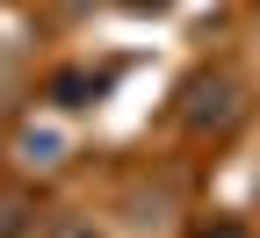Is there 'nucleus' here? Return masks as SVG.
<instances>
[{"instance_id": "obj_3", "label": "nucleus", "mask_w": 260, "mask_h": 238, "mask_svg": "<svg viewBox=\"0 0 260 238\" xmlns=\"http://www.w3.org/2000/svg\"><path fill=\"white\" fill-rule=\"evenodd\" d=\"M109 80H116V65H102V73H94V65H65L44 94L58 101V109H94V101L109 94Z\"/></svg>"}, {"instance_id": "obj_2", "label": "nucleus", "mask_w": 260, "mask_h": 238, "mask_svg": "<svg viewBox=\"0 0 260 238\" xmlns=\"http://www.w3.org/2000/svg\"><path fill=\"white\" fill-rule=\"evenodd\" d=\"M65 159H73V138H65L58 123H22L15 130V166L22 174H58Z\"/></svg>"}, {"instance_id": "obj_1", "label": "nucleus", "mask_w": 260, "mask_h": 238, "mask_svg": "<svg viewBox=\"0 0 260 238\" xmlns=\"http://www.w3.org/2000/svg\"><path fill=\"white\" fill-rule=\"evenodd\" d=\"M253 116V87L232 73V65H203V73H188L181 94H174V123L188 130L195 145H224L239 138Z\"/></svg>"}, {"instance_id": "obj_6", "label": "nucleus", "mask_w": 260, "mask_h": 238, "mask_svg": "<svg viewBox=\"0 0 260 238\" xmlns=\"http://www.w3.org/2000/svg\"><path fill=\"white\" fill-rule=\"evenodd\" d=\"M51 238H102V231H94V217H58Z\"/></svg>"}, {"instance_id": "obj_4", "label": "nucleus", "mask_w": 260, "mask_h": 238, "mask_svg": "<svg viewBox=\"0 0 260 238\" xmlns=\"http://www.w3.org/2000/svg\"><path fill=\"white\" fill-rule=\"evenodd\" d=\"M37 195L29 188H0V238H37Z\"/></svg>"}, {"instance_id": "obj_7", "label": "nucleus", "mask_w": 260, "mask_h": 238, "mask_svg": "<svg viewBox=\"0 0 260 238\" xmlns=\"http://www.w3.org/2000/svg\"><path fill=\"white\" fill-rule=\"evenodd\" d=\"M123 8H130V15H145V8H152V15H167L174 0H123Z\"/></svg>"}, {"instance_id": "obj_5", "label": "nucleus", "mask_w": 260, "mask_h": 238, "mask_svg": "<svg viewBox=\"0 0 260 238\" xmlns=\"http://www.w3.org/2000/svg\"><path fill=\"white\" fill-rule=\"evenodd\" d=\"M130 210H138V217H130V231H167V224H174V188L152 195V188L138 181V188H130Z\"/></svg>"}]
</instances>
